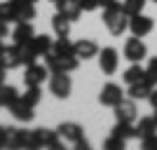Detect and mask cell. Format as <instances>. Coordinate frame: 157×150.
I'll list each match as a JSON object with an SVG mask.
<instances>
[{
	"label": "cell",
	"mask_w": 157,
	"mask_h": 150,
	"mask_svg": "<svg viewBox=\"0 0 157 150\" xmlns=\"http://www.w3.org/2000/svg\"><path fill=\"white\" fill-rule=\"evenodd\" d=\"M103 26L110 31V35H122L124 31H129V14L122 10L120 2L110 7H103Z\"/></svg>",
	"instance_id": "6da1fadb"
},
{
	"label": "cell",
	"mask_w": 157,
	"mask_h": 150,
	"mask_svg": "<svg viewBox=\"0 0 157 150\" xmlns=\"http://www.w3.org/2000/svg\"><path fill=\"white\" fill-rule=\"evenodd\" d=\"M63 138L59 136L56 129H33L31 131V150L38 148H52V150H61Z\"/></svg>",
	"instance_id": "7a4b0ae2"
},
{
	"label": "cell",
	"mask_w": 157,
	"mask_h": 150,
	"mask_svg": "<svg viewBox=\"0 0 157 150\" xmlns=\"http://www.w3.org/2000/svg\"><path fill=\"white\" fill-rule=\"evenodd\" d=\"M56 131H59V136L63 138V141L73 143L78 150H89V141L85 138V129H82L78 122H61L59 127H56Z\"/></svg>",
	"instance_id": "3957f363"
},
{
	"label": "cell",
	"mask_w": 157,
	"mask_h": 150,
	"mask_svg": "<svg viewBox=\"0 0 157 150\" xmlns=\"http://www.w3.org/2000/svg\"><path fill=\"white\" fill-rule=\"evenodd\" d=\"M45 61H47V68H49V73H56V71L73 73V71H78V66H80V59L75 56V54H68V56H63V54L47 52V54H45Z\"/></svg>",
	"instance_id": "277c9868"
},
{
	"label": "cell",
	"mask_w": 157,
	"mask_h": 150,
	"mask_svg": "<svg viewBox=\"0 0 157 150\" xmlns=\"http://www.w3.org/2000/svg\"><path fill=\"white\" fill-rule=\"evenodd\" d=\"M71 91H73V80H71L68 73L56 71V73L49 75V94H52V96H56V98L63 101V98L71 96Z\"/></svg>",
	"instance_id": "5b68a950"
},
{
	"label": "cell",
	"mask_w": 157,
	"mask_h": 150,
	"mask_svg": "<svg viewBox=\"0 0 157 150\" xmlns=\"http://www.w3.org/2000/svg\"><path fill=\"white\" fill-rule=\"evenodd\" d=\"M122 54H124V59L129 61V63H141V61L148 56V47H145V42L138 38V35H131V38H127Z\"/></svg>",
	"instance_id": "8992f818"
},
{
	"label": "cell",
	"mask_w": 157,
	"mask_h": 150,
	"mask_svg": "<svg viewBox=\"0 0 157 150\" xmlns=\"http://www.w3.org/2000/svg\"><path fill=\"white\" fill-rule=\"evenodd\" d=\"M120 66V54L115 47H103L98 49V68L103 75H115Z\"/></svg>",
	"instance_id": "52a82bcc"
},
{
	"label": "cell",
	"mask_w": 157,
	"mask_h": 150,
	"mask_svg": "<svg viewBox=\"0 0 157 150\" xmlns=\"http://www.w3.org/2000/svg\"><path fill=\"white\" fill-rule=\"evenodd\" d=\"M152 28H155V19L148 17V14H134L129 17V33L131 35H138V38H145V35H150Z\"/></svg>",
	"instance_id": "ba28073f"
},
{
	"label": "cell",
	"mask_w": 157,
	"mask_h": 150,
	"mask_svg": "<svg viewBox=\"0 0 157 150\" xmlns=\"http://www.w3.org/2000/svg\"><path fill=\"white\" fill-rule=\"evenodd\" d=\"M122 98H124V91H122L120 85H115V82H105V85L101 87V94H98V103H101V106L115 108Z\"/></svg>",
	"instance_id": "9c48e42d"
},
{
	"label": "cell",
	"mask_w": 157,
	"mask_h": 150,
	"mask_svg": "<svg viewBox=\"0 0 157 150\" xmlns=\"http://www.w3.org/2000/svg\"><path fill=\"white\" fill-rule=\"evenodd\" d=\"M113 113H115V120H117V122H136V117H138L136 101H134V98H122V101L113 108Z\"/></svg>",
	"instance_id": "30bf717a"
},
{
	"label": "cell",
	"mask_w": 157,
	"mask_h": 150,
	"mask_svg": "<svg viewBox=\"0 0 157 150\" xmlns=\"http://www.w3.org/2000/svg\"><path fill=\"white\" fill-rule=\"evenodd\" d=\"M47 75H49V68H47V66L31 63V66H26L24 82H26V87H40L42 82H47Z\"/></svg>",
	"instance_id": "8fae6325"
},
{
	"label": "cell",
	"mask_w": 157,
	"mask_h": 150,
	"mask_svg": "<svg viewBox=\"0 0 157 150\" xmlns=\"http://www.w3.org/2000/svg\"><path fill=\"white\" fill-rule=\"evenodd\" d=\"M12 2V12H14V24L19 21H33L35 19V2H28V0H10Z\"/></svg>",
	"instance_id": "7c38bea8"
},
{
	"label": "cell",
	"mask_w": 157,
	"mask_h": 150,
	"mask_svg": "<svg viewBox=\"0 0 157 150\" xmlns=\"http://www.w3.org/2000/svg\"><path fill=\"white\" fill-rule=\"evenodd\" d=\"M73 49H75V56H78L80 61L82 59L89 61V59H94V56H98V45L89 38H82V40H78V42H73Z\"/></svg>",
	"instance_id": "4fadbf2b"
},
{
	"label": "cell",
	"mask_w": 157,
	"mask_h": 150,
	"mask_svg": "<svg viewBox=\"0 0 157 150\" xmlns=\"http://www.w3.org/2000/svg\"><path fill=\"white\" fill-rule=\"evenodd\" d=\"M7 148H31V131L10 127L7 129Z\"/></svg>",
	"instance_id": "5bb4252c"
},
{
	"label": "cell",
	"mask_w": 157,
	"mask_h": 150,
	"mask_svg": "<svg viewBox=\"0 0 157 150\" xmlns=\"http://www.w3.org/2000/svg\"><path fill=\"white\" fill-rule=\"evenodd\" d=\"M33 35H35V28H33L31 21H19L12 31V42L14 45H26L33 40Z\"/></svg>",
	"instance_id": "9a60e30c"
},
{
	"label": "cell",
	"mask_w": 157,
	"mask_h": 150,
	"mask_svg": "<svg viewBox=\"0 0 157 150\" xmlns=\"http://www.w3.org/2000/svg\"><path fill=\"white\" fill-rule=\"evenodd\" d=\"M0 66L12 71V68H19V52H17V45H2L0 47Z\"/></svg>",
	"instance_id": "2e32d148"
},
{
	"label": "cell",
	"mask_w": 157,
	"mask_h": 150,
	"mask_svg": "<svg viewBox=\"0 0 157 150\" xmlns=\"http://www.w3.org/2000/svg\"><path fill=\"white\" fill-rule=\"evenodd\" d=\"M56 12H61L71 21H78L80 14H82V5H80V0H59L56 2Z\"/></svg>",
	"instance_id": "e0dca14e"
},
{
	"label": "cell",
	"mask_w": 157,
	"mask_h": 150,
	"mask_svg": "<svg viewBox=\"0 0 157 150\" xmlns=\"http://www.w3.org/2000/svg\"><path fill=\"white\" fill-rule=\"evenodd\" d=\"M10 113H12V117L17 120V122H31V120L35 117V113H33V106L24 103L21 98H17V101L10 106Z\"/></svg>",
	"instance_id": "ac0fdd59"
},
{
	"label": "cell",
	"mask_w": 157,
	"mask_h": 150,
	"mask_svg": "<svg viewBox=\"0 0 157 150\" xmlns=\"http://www.w3.org/2000/svg\"><path fill=\"white\" fill-rule=\"evenodd\" d=\"M150 91H152V85L143 78L141 82H134V85H129V89H127V96L134 98V101H143V98L148 101Z\"/></svg>",
	"instance_id": "d6986e66"
},
{
	"label": "cell",
	"mask_w": 157,
	"mask_h": 150,
	"mask_svg": "<svg viewBox=\"0 0 157 150\" xmlns=\"http://www.w3.org/2000/svg\"><path fill=\"white\" fill-rule=\"evenodd\" d=\"M113 136L122 138V141H131V138H138V131H136V124L134 122H117L115 120V127L110 131Z\"/></svg>",
	"instance_id": "ffe728a7"
},
{
	"label": "cell",
	"mask_w": 157,
	"mask_h": 150,
	"mask_svg": "<svg viewBox=\"0 0 157 150\" xmlns=\"http://www.w3.org/2000/svg\"><path fill=\"white\" fill-rule=\"evenodd\" d=\"M31 45V49L35 52V56H45L47 52H52V45H54V40L52 38H47V35H33V40L28 42Z\"/></svg>",
	"instance_id": "44dd1931"
},
{
	"label": "cell",
	"mask_w": 157,
	"mask_h": 150,
	"mask_svg": "<svg viewBox=\"0 0 157 150\" xmlns=\"http://www.w3.org/2000/svg\"><path fill=\"white\" fill-rule=\"evenodd\" d=\"M52 28L56 33V38H68L71 35V19H66L61 12H56L52 17Z\"/></svg>",
	"instance_id": "7402d4cb"
},
{
	"label": "cell",
	"mask_w": 157,
	"mask_h": 150,
	"mask_svg": "<svg viewBox=\"0 0 157 150\" xmlns=\"http://www.w3.org/2000/svg\"><path fill=\"white\" fill-rule=\"evenodd\" d=\"M21 94L17 91V87H12V85H0V108H10V106L19 98Z\"/></svg>",
	"instance_id": "603a6c76"
},
{
	"label": "cell",
	"mask_w": 157,
	"mask_h": 150,
	"mask_svg": "<svg viewBox=\"0 0 157 150\" xmlns=\"http://www.w3.org/2000/svg\"><path fill=\"white\" fill-rule=\"evenodd\" d=\"M136 131H138V138H145L150 136V134H155L157 131V122L152 115H145V117H141L136 122Z\"/></svg>",
	"instance_id": "cb8c5ba5"
},
{
	"label": "cell",
	"mask_w": 157,
	"mask_h": 150,
	"mask_svg": "<svg viewBox=\"0 0 157 150\" xmlns=\"http://www.w3.org/2000/svg\"><path fill=\"white\" fill-rule=\"evenodd\" d=\"M145 78V68L141 63H131L124 73H122V80H124L127 85H134V82H141Z\"/></svg>",
	"instance_id": "d4e9b609"
},
{
	"label": "cell",
	"mask_w": 157,
	"mask_h": 150,
	"mask_svg": "<svg viewBox=\"0 0 157 150\" xmlns=\"http://www.w3.org/2000/svg\"><path fill=\"white\" fill-rule=\"evenodd\" d=\"M145 2H148V0H120L122 10H124L129 17H134V14H141V12L145 10Z\"/></svg>",
	"instance_id": "484cf974"
},
{
	"label": "cell",
	"mask_w": 157,
	"mask_h": 150,
	"mask_svg": "<svg viewBox=\"0 0 157 150\" xmlns=\"http://www.w3.org/2000/svg\"><path fill=\"white\" fill-rule=\"evenodd\" d=\"M19 98L24 101V103H28V106L35 108V106L40 103V98H42V91H40V87H26V91H24Z\"/></svg>",
	"instance_id": "4316f807"
},
{
	"label": "cell",
	"mask_w": 157,
	"mask_h": 150,
	"mask_svg": "<svg viewBox=\"0 0 157 150\" xmlns=\"http://www.w3.org/2000/svg\"><path fill=\"white\" fill-rule=\"evenodd\" d=\"M17 52H19V61H21V66H31V63H35V52L31 49V45H17Z\"/></svg>",
	"instance_id": "83f0119b"
},
{
	"label": "cell",
	"mask_w": 157,
	"mask_h": 150,
	"mask_svg": "<svg viewBox=\"0 0 157 150\" xmlns=\"http://www.w3.org/2000/svg\"><path fill=\"white\" fill-rule=\"evenodd\" d=\"M145 80H148L152 87L157 85V56H152V59L148 61V66H145Z\"/></svg>",
	"instance_id": "f1b7e54d"
},
{
	"label": "cell",
	"mask_w": 157,
	"mask_h": 150,
	"mask_svg": "<svg viewBox=\"0 0 157 150\" xmlns=\"http://www.w3.org/2000/svg\"><path fill=\"white\" fill-rule=\"evenodd\" d=\"M124 145H127V141H122V138H117V136H108L105 138V143H103V148L105 150H124Z\"/></svg>",
	"instance_id": "f546056e"
},
{
	"label": "cell",
	"mask_w": 157,
	"mask_h": 150,
	"mask_svg": "<svg viewBox=\"0 0 157 150\" xmlns=\"http://www.w3.org/2000/svg\"><path fill=\"white\" fill-rule=\"evenodd\" d=\"M0 19L2 21H14V12H12V2L7 0V2H0Z\"/></svg>",
	"instance_id": "4dcf8cb0"
},
{
	"label": "cell",
	"mask_w": 157,
	"mask_h": 150,
	"mask_svg": "<svg viewBox=\"0 0 157 150\" xmlns=\"http://www.w3.org/2000/svg\"><path fill=\"white\" fill-rule=\"evenodd\" d=\"M141 145H143V150H157V131L150 134V136H145V138H141Z\"/></svg>",
	"instance_id": "1f68e13d"
},
{
	"label": "cell",
	"mask_w": 157,
	"mask_h": 150,
	"mask_svg": "<svg viewBox=\"0 0 157 150\" xmlns=\"http://www.w3.org/2000/svg\"><path fill=\"white\" fill-rule=\"evenodd\" d=\"M80 5H82V12H96L101 7V0H80Z\"/></svg>",
	"instance_id": "d6a6232c"
},
{
	"label": "cell",
	"mask_w": 157,
	"mask_h": 150,
	"mask_svg": "<svg viewBox=\"0 0 157 150\" xmlns=\"http://www.w3.org/2000/svg\"><path fill=\"white\" fill-rule=\"evenodd\" d=\"M0 148H7V127H0Z\"/></svg>",
	"instance_id": "836d02e7"
},
{
	"label": "cell",
	"mask_w": 157,
	"mask_h": 150,
	"mask_svg": "<svg viewBox=\"0 0 157 150\" xmlns=\"http://www.w3.org/2000/svg\"><path fill=\"white\" fill-rule=\"evenodd\" d=\"M7 33H10V24L0 19V38H7Z\"/></svg>",
	"instance_id": "e575fe53"
},
{
	"label": "cell",
	"mask_w": 157,
	"mask_h": 150,
	"mask_svg": "<svg viewBox=\"0 0 157 150\" xmlns=\"http://www.w3.org/2000/svg\"><path fill=\"white\" fill-rule=\"evenodd\" d=\"M148 101H150V106H152V108H157V85L152 87V91H150V96H148Z\"/></svg>",
	"instance_id": "d590c367"
},
{
	"label": "cell",
	"mask_w": 157,
	"mask_h": 150,
	"mask_svg": "<svg viewBox=\"0 0 157 150\" xmlns=\"http://www.w3.org/2000/svg\"><path fill=\"white\" fill-rule=\"evenodd\" d=\"M115 2H120V0H101V7H110V5H115Z\"/></svg>",
	"instance_id": "8d00e7d4"
},
{
	"label": "cell",
	"mask_w": 157,
	"mask_h": 150,
	"mask_svg": "<svg viewBox=\"0 0 157 150\" xmlns=\"http://www.w3.org/2000/svg\"><path fill=\"white\" fill-rule=\"evenodd\" d=\"M5 73H7V68H2V66H0V85L5 82Z\"/></svg>",
	"instance_id": "74e56055"
},
{
	"label": "cell",
	"mask_w": 157,
	"mask_h": 150,
	"mask_svg": "<svg viewBox=\"0 0 157 150\" xmlns=\"http://www.w3.org/2000/svg\"><path fill=\"white\" fill-rule=\"evenodd\" d=\"M152 110H155V115H152V117H155V122H157V108H152Z\"/></svg>",
	"instance_id": "f35d334b"
},
{
	"label": "cell",
	"mask_w": 157,
	"mask_h": 150,
	"mask_svg": "<svg viewBox=\"0 0 157 150\" xmlns=\"http://www.w3.org/2000/svg\"><path fill=\"white\" fill-rule=\"evenodd\" d=\"M28 2H38V0H28Z\"/></svg>",
	"instance_id": "ab89813d"
},
{
	"label": "cell",
	"mask_w": 157,
	"mask_h": 150,
	"mask_svg": "<svg viewBox=\"0 0 157 150\" xmlns=\"http://www.w3.org/2000/svg\"><path fill=\"white\" fill-rule=\"evenodd\" d=\"M0 47H2V38H0Z\"/></svg>",
	"instance_id": "60d3db41"
},
{
	"label": "cell",
	"mask_w": 157,
	"mask_h": 150,
	"mask_svg": "<svg viewBox=\"0 0 157 150\" xmlns=\"http://www.w3.org/2000/svg\"><path fill=\"white\" fill-rule=\"evenodd\" d=\"M52 2H59V0H52Z\"/></svg>",
	"instance_id": "b9f144b4"
},
{
	"label": "cell",
	"mask_w": 157,
	"mask_h": 150,
	"mask_svg": "<svg viewBox=\"0 0 157 150\" xmlns=\"http://www.w3.org/2000/svg\"><path fill=\"white\" fill-rule=\"evenodd\" d=\"M152 2H155V5H157V0H152Z\"/></svg>",
	"instance_id": "7bdbcfd3"
}]
</instances>
